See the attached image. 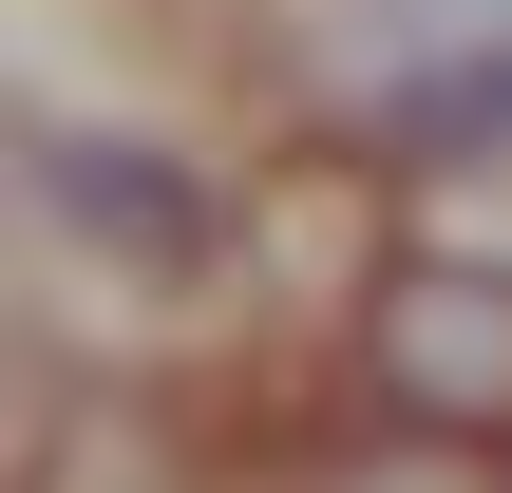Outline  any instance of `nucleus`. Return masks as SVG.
Wrapping results in <instances>:
<instances>
[{"label":"nucleus","mask_w":512,"mask_h":493,"mask_svg":"<svg viewBox=\"0 0 512 493\" xmlns=\"http://www.w3.org/2000/svg\"><path fill=\"white\" fill-rule=\"evenodd\" d=\"M361 380H380V418L399 437H512V266L475 247H399L380 285H361Z\"/></svg>","instance_id":"1"},{"label":"nucleus","mask_w":512,"mask_h":493,"mask_svg":"<svg viewBox=\"0 0 512 493\" xmlns=\"http://www.w3.org/2000/svg\"><path fill=\"white\" fill-rule=\"evenodd\" d=\"M19 171H38V209H57V247H95V266L152 285V304L228 266V190H209L190 152H152V133H76V114H38Z\"/></svg>","instance_id":"2"},{"label":"nucleus","mask_w":512,"mask_h":493,"mask_svg":"<svg viewBox=\"0 0 512 493\" xmlns=\"http://www.w3.org/2000/svg\"><path fill=\"white\" fill-rule=\"evenodd\" d=\"M342 38H361V114H380V95H399V76H437V57H494L512 0H361Z\"/></svg>","instance_id":"3"},{"label":"nucleus","mask_w":512,"mask_h":493,"mask_svg":"<svg viewBox=\"0 0 512 493\" xmlns=\"http://www.w3.org/2000/svg\"><path fill=\"white\" fill-rule=\"evenodd\" d=\"M57 475H76V380L0 323V493H57Z\"/></svg>","instance_id":"4"},{"label":"nucleus","mask_w":512,"mask_h":493,"mask_svg":"<svg viewBox=\"0 0 512 493\" xmlns=\"http://www.w3.org/2000/svg\"><path fill=\"white\" fill-rule=\"evenodd\" d=\"M323 493H512V475L475 456V437H399V418H380L361 456H323Z\"/></svg>","instance_id":"5"}]
</instances>
